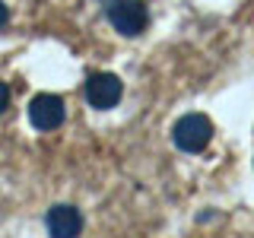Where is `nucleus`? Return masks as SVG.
Here are the masks:
<instances>
[{"label":"nucleus","instance_id":"7","mask_svg":"<svg viewBox=\"0 0 254 238\" xmlns=\"http://www.w3.org/2000/svg\"><path fill=\"white\" fill-rule=\"evenodd\" d=\"M6 19H10V6H6L3 0H0V29L6 26Z\"/></svg>","mask_w":254,"mask_h":238},{"label":"nucleus","instance_id":"6","mask_svg":"<svg viewBox=\"0 0 254 238\" xmlns=\"http://www.w3.org/2000/svg\"><path fill=\"white\" fill-rule=\"evenodd\" d=\"M6 105H10V89H6V86L0 83V115L6 111Z\"/></svg>","mask_w":254,"mask_h":238},{"label":"nucleus","instance_id":"1","mask_svg":"<svg viewBox=\"0 0 254 238\" xmlns=\"http://www.w3.org/2000/svg\"><path fill=\"white\" fill-rule=\"evenodd\" d=\"M172 140H175V146L185 149V153H200V149H206V143L213 140L210 118H203V115H185L178 124L172 127Z\"/></svg>","mask_w":254,"mask_h":238},{"label":"nucleus","instance_id":"2","mask_svg":"<svg viewBox=\"0 0 254 238\" xmlns=\"http://www.w3.org/2000/svg\"><path fill=\"white\" fill-rule=\"evenodd\" d=\"M108 19H111V26L121 32V35L133 38V35H140V32L146 29L149 13H146V6H143L140 0H111Z\"/></svg>","mask_w":254,"mask_h":238},{"label":"nucleus","instance_id":"3","mask_svg":"<svg viewBox=\"0 0 254 238\" xmlns=\"http://www.w3.org/2000/svg\"><path fill=\"white\" fill-rule=\"evenodd\" d=\"M29 121L35 130H54L64 124V99L54 92H42L29 102Z\"/></svg>","mask_w":254,"mask_h":238},{"label":"nucleus","instance_id":"5","mask_svg":"<svg viewBox=\"0 0 254 238\" xmlns=\"http://www.w3.org/2000/svg\"><path fill=\"white\" fill-rule=\"evenodd\" d=\"M45 226H48V232L58 235V238H73V235H79V229H83V216H79L76 206L58 203V206L48 210Z\"/></svg>","mask_w":254,"mask_h":238},{"label":"nucleus","instance_id":"4","mask_svg":"<svg viewBox=\"0 0 254 238\" xmlns=\"http://www.w3.org/2000/svg\"><path fill=\"white\" fill-rule=\"evenodd\" d=\"M86 99L99 111L115 108L118 102H121V79L115 73H92L89 83H86Z\"/></svg>","mask_w":254,"mask_h":238}]
</instances>
